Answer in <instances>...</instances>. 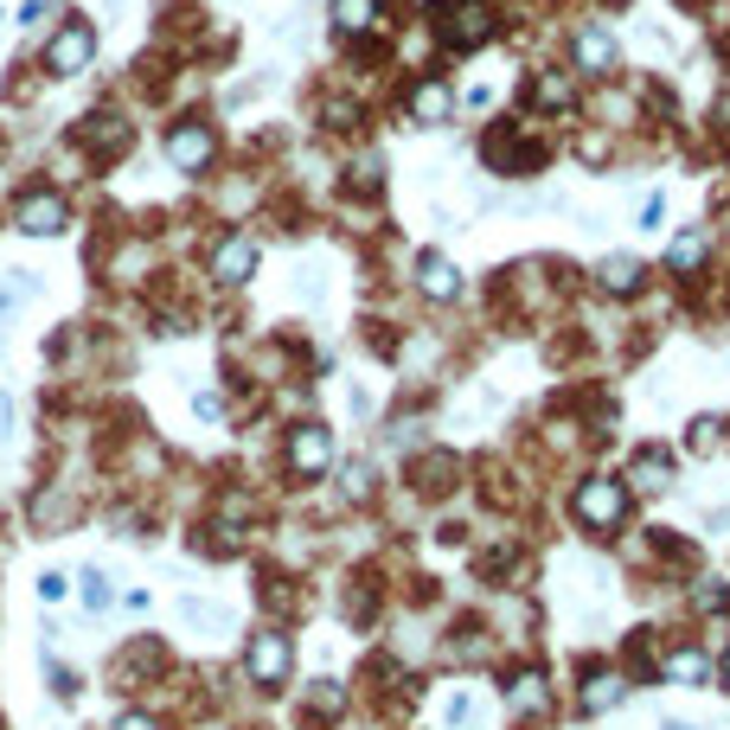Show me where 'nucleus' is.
<instances>
[{
	"instance_id": "nucleus-1",
	"label": "nucleus",
	"mask_w": 730,
	"mask_h": 730,
	"mask_svg": "<svg viewBox=\"0 0 730 730\" xmlns=\"http://www.w3.org/2000/svg\"><path fill=\"white\" fill-rule=\"evenodd\" d=\"M571 520L583 525V532H596V539H615L628 520V487L615 481V474H583L571 494Z\"/></svg>"
},
{
	"instance_id": "nucleus-2",
	"label": "nucleus",
	"mask_w": 730,
	"mask_h": 730,
	"mask_svg": "<svg viewBox=\"0 0 730 730\" xmlns=\"http://www.w3.org/2000/svg\"><path fill=\"white\" fill-rule=\"evenodd\" d=\"M288 673H295V641H288V628H257L250 648H244V679H250L257 692H283Z\"/></svg>"
},
{
	"instance_id": "nucleus-3",
	"label": "nucleus",
	"mask_w": 730,
	"mask_h": 730,
	"mask_svg": "<svg viewBox=\"0 0 730 730\" xmlns=\"http://www.w3.org/2000/svg\"><path fill=\"white\" fill-rule=\"evenodd\" d=\"M494 39V7L487 0H443L436 7V46L443 52H474Z\"/></svg>"
},
{
	"instance_id": "nucleus-4",
	"label": "nucleus",
	"mask_w": 730,
	"mask_h": 730,
	"mask_svg": "<svg viewBox=\"0 0 730 730\" xmlns=\"http://www.w3.org/2000/svg\"><path fill=\"white\" fill-rule=\"evenodd\" d=\"M283 468L295 474V481H320V474L334 468V430L314 423V417L283 430Z\"/></svg>"
},
{
	"instance_id": "nucleus-5",
	"label": "nucleus",
	"mask_w": 730,
	"mask_h": 730,
	"mask_svg": "<svg viewBox=\"0 0 730 730\" xmlns=\"http://www.w3.org/2000/svg\"><path fill=\"white\" fill-rule=\"evenodd\" d=\"M622 699H628V673L622 667H609V660H583V673H576V711H583V718H609Z\"/></svg>"
},
{
	"instance_id": "nucleus-6",
	"label": "nucleus",
	"mask_w": 730,
	"mask_h": 730,
	"mask_svg": "<svg viewBox=\"0 0 730 730\" xmlns=\"http://www.w3.org/2000/svg\"><path fill=\"white\" fill-rule=\"evenodd\" d=\"M167 160H174L180 174H206L211 160H218V135H211L199 116H186V122L167 129Z\"/></svg>"
},
{
	"instance_id": "nucleus-7",
	"label": "nucleus",
	"mask_w": 730,
	"mask_h": 730,
	"mask_svg": "<svg viewBox=\"0 0 730 730\" xmlns=\"http://www.w3.org/2000/svg\"><path fill=\"white\" fill-rule=\"evenodd\" d=\"M90 58H97V27H90V20H65L58 39H52V52H46V71H52V78H78Z\"/></svg>"
},
{
	"instance_id": "nucleus-8",
	"label": "nucleus",
	"mask_w": 730,
	"mask_h": 730,
	"mask_svg": "<svg viewBox=\"0 0 730 730\" xmlns=\"http://www.w3.org/2000/svg\"><path fill=\"white\" fill-rule=\"evenodd\" d=\"M13 218H20V231H32V237H58L71 225V206H65V193H20Z\"/></svg>"
},
{
	"instance_id": "nucleus-9",
	"label": "nucleus",
	"mask_w": 730,
	"mask_h": 730,
	"mask_svg": "<svg viewBox=\"0 0 730 730\" xmlns=\"http://www.w3.org/2000/svg\"><path fill=\"white\" fill-rule=\"evenodd\" d=\"M78 141L97 160H109V155H122V148L135 141V122H129V116H116V109H97L90 122H78Z\"/></svg>"
},
{
	"instance_id": "nucleus-10",
	"label": "nucleus",
	"mask_w": 730,
	"mask_h": 730,
	"mask_svg": "<svg viewBox=\"0 0 730 730\" xmlns=\"http://www.w3.org/2000/svg\"><path fill=\"white\" fill-rule=\"evenodd\" d=\"M506 711L532 724V718H545L551 711V685H545V667H520V673L506 679Z\"/></svg>"
},
{
	"instance_id": "nucleus-11",
	"label": "nucleus",
	"mask_w": 730,
	"mask_h": 730,
	"mask_svg": "<svg viewBox=\"0 0 730 730\" xmlns=\"http://www.w3.org/2000/svg\"><path fill=\"white\" fill-rule=\"evenodd\" d=\"M250 269H257V244L250 237H218V250H211V276L225 288L250 283Z\"/></svg>"
},
{
	"instance_id": "nucleus-12",
	"label": "nucleus",
	"mask_w": 730,
	"mask_h": 730,
	"mask_svg": "<svg viewBox=\"0 0 730 730\" xmlns=\"http://www.w3.org/2000/svg\"><path fill=\"white\" fill-rule=\"evenodd\" d=\"M628 481H634L641 494H667V487H673V455H667L660 443L634 448V462H628Z\"/></svg>"
},
{
	"instance_id": "nucleus-13",
	"label": "nucleus",
	"mask_w": 730,
	"mask_h": 730,
	"mask_svg": "<svg viewBox=\"0 0 730 730\" xmlns=\"http://www.w3.org/2000/svg\"><path fill=\"white\" fill-rule=\"evenodd\" d=\"M571 58H576V71H590V78H609L615 71V39L602 27H583L571 39Z\"/></svg>"
},
{
	"instance_id": "nucleus-14",
	"label": "nucleus",
	"mask_w": 730,
	"mask_h": 730,
	"mask_svg": "<svg viewBox=\"0 0 730 730\" xmlns=\"http://www.w3.org/2000/svg\"><path fill=\"white\" fill-rule=\"evenodd\" d=\"M417 288L430 295V302H455V295H462V276H455V263H448V257L423 250V257H417Z\"/></svg>"
},
{
	"instance_id": "nucleus-15",
	"label": "nucleus",
	"mask_w": 730,
	"mask_h": 730,
	"mask_svg": "<svg viewBox=\"0 0 730 730\" xmlns=\"http://www.w3.org/2000/svg\"><path fill=\"white\" fill-rule=\"evenodd\" d=\"M71 513H78V500L65 494V487H39V494L27 500L32 532H58V520H71Z\"/></svg>"
},
{
	"instance_id": "nucleus-16",
	"label": "nucleus",
	"mask_w": 730,
	"mask_h": 730,
	"mask_svg": "<svg viewBox=\"0 0 730 730\" xmlns=\"http://www.w3.org/2000/svg\"><path fill=\"white\" fill-rule=\"evenodd\" d=\"M448 109H455V97H448L443 78L411 83V116H417V122H448Z\"/></svg>"
},
{
	"instance_id": "nucleus-17",
	"label": "nucleus",
	"mask_w": 730,
	"mask_h": 730,
	"mask_svg": "<svg viewBox=\"0 0 730 730\" xmlns=\"http://www.w3.org/2000/svg\"><path fill=\"white\" fill-rule=\"evenodd\" d=\"M660 679H667V685H704V679H711V660H704L699 648H673L660 660Z\"/></svg>"
},
{
	"instance_id": "nucleus-18",
	"label": "nucleus",
	"mask_w": 730,
	"mask_h": 730,
	"mask_svg": "<svg viewBox=\"0 0 730 730\" xmlns=\"http://www.w3.org/2000/svg\"><path fill=\"white\" fill-rule=\"evenodd\" d=\"M641 283H648V269H641L634 257H609V263L596 269V288H602V295H641Z\"/></svg>"
},
{
	"instance_id": "nucleus-19",
	"label": "nucleus",
	"mask_w": 730,
	"mask_h": 730,
	"mask_svg": "<svg viewBox=\"0 0 730 730\" xmlns=\"http://www.w3.org/2000/svg\"><path fill=\"white\" fill-rule=\"evenodd\" d=\"M378 13H385L378 0H334V32L339 39H359V32L378 27Z\"/></svg>"
},
{
	"instance_id": "nucleus-20",
	"label": "nucleus",
	"mask_w": 730,
	"mask_h": 730,
	"mask_svg": "<svg viewBox=\"0 0 730 730\" xmlns=\"http://www.w3.org/2000/svg\"><path fill=\"white\" fill-rule=\"evenodd\" d=\"M532 97H539L545 109H571V103H576L571 71H539V78H532Z\"/></svg>"
},
{
	"instance_id": "nucleus-21",
	"label": "nucleus",
	"mask_w": 730,
	"mask_h": 730,
	"mask_svg": "<svg viewBox=\"0 0 730 730\" xmlns=\"http://www.w3.org/2000/svg\"><path fill=\"white\" fill-rule=\"evenodd\" d=\"M704 250H711V237H704V231L673 237V250H667V269H673V276H692V269L704 263Z\"/></svg>"
},
{
	"instance_id": "nucleus-22",
	"label": "nucleus",
	"mask_w": 730,
	"mask_h": 730,
	"mask_svg": "<svg viewBox=\"0 0 730 730\" xmlns=\"http://www.w3.org/2000/svg\"><path fill=\"white\" fill-rule=\"evenodd\" d=\"M78 596H83V609H90V615H103V609H109V576L97 571V564L78 576Z\"/></svg>"
},
{
	"instance_id": "nucleus-23",
	"label": "nucleus",
	"mask_w": 730,
	"mask_h": 730,
	"mask_svg": "<svg viewBox=\"0 0 730 730\" xmlns=\"http://www.w3.org/2000/svg\"><path fill=\"white\" fill-rule=\"evenodd\" d=\"M180 622H186V628H225L231 615H225L218 602H199V596H186V602H180Z\"/></svg>"
},
{
	"instance_id": "nucleus-24",
	"label": "nucleus",
	"mask_w": 730,
	"mask_h": 730,
	"mask_svg": "<svg viewBox=\"0 0 730 730\" xmlns=\"http://www.w3.org/2000/svg\"><path fill=\"white\" fill-rule=\"evenodd\" d=\"M718 430H724L718 417H699L692 430H685V448H692V455H711V448H718Z\"/></svg>"
},
{
	"instance_id": "nucleus-25",
	"label": "nucleus",
	"mask_w": 730,
	"mask_h": 730,
	"mask_svg": "<svg viewBox=\"0 0 730 730\" xmlns=\"http://www.w3.org/2000/svg\"><path fill=\"white\" fill-rule=\"evenodd\" d=\"M308 704H314V718H320V711H334V718H339V704H346V692H339V679H314Z\"/></svg>"
},
{
	"instance_id": "nucleus-26",
	"label": "nucleus",
	"mask_w": 730,
	"mask_h": 730,
	"mask_svg": "<svg viewBox=\"0 0 730 730\" xmlns=\"http://www.w3.org/2000/svg\"><path fill=\"white\" fill-rule=\"evenodd\" d=\"M692 602H699L704 615H724V609H730V590H724V583H699V590H692Z\"/></svg>"
},
{
	"instance_id": "nucleus-27",
	"label": "nucleus",
	"mask_w": 730,
	"mask_h": 730,
	"mask_svg": "<svg viewBox=\"0 0 730 730\" xmlns=\"http://www.w3.org/2000/svg\"><path fill=\"white\" fill-rule=\"evenodd\" d=\"M468 718H474V692H455V699L443 704V724H448V730H462Z\"/></svg>"
},
{
	"instance_id": "nucleus-28",
	"label": "nucleus",
	"mask_w": 730,
	"mask_h": 730,
	"mask_svg": "<svg viewBox=\"0 0 730 730\" xmlns=\"http://www.w3.org/2000/svg\"><path fill=\"white\" fill-rule=\"evenodd\" d=\"M372 494V462H353L346 468V500H365Z\"/></svg>"
},
{
	"instance_id": "nucleus-29",
	"label": "nucleus",
	"mask_w": 730,
	"mask_h": 730,
	"mask_svg": "<svg viewBox=\"0 0 730 730\" xmlns=\"http://www.w3.org/2000/svg\"><path fill=\"white\" fill-rule=\"evenodd\" d=\"M576 155H583V167H602V160H609V135H583Z\"/></svg>"
},
{
	"instance_id": "nucleus-30",
	"label": "nucleus",
	"mask_w": 730,
	"mask_h": 730,
	"mask_svg": "<svg viewBox=\"0 0 730 730\" xmlns=\"http://www.w3.org/2000/svg\"><path fill=\"white\" fill-rule=\"evenodd\" d=\"M109 730H167V724H160L155 711H122V718H116Z\"/></svg>"
},
{
	"instance_id": "nucleus-31",
	"label": "nucleus",
	"mask_w": 730,
	"mask_h": 730,
	"mask_svg": "<svg viewBox=\"0 0 730 730\" xmlns=\"http://www.w3.org/2000/svg\"><path fill=\"white\" fill-rule=\"evenodd\" d=\"M378 167H385V160H378V155L353 160V186H378Z\"/></svg>"
},
{
	"instance_id": "nucleus-32",
	"label": "nucleus",
	"mask_w": 730,
	"mask_h": 730,
	"mask_svg": "<svg viewBox=\"0 0 730 730\" xmlns=\"http://www.w3.org/2000/svg\"><path fill=\"white\" fill-rule=\"evenodd\" d=\"M65 583H71L65 571H46V576H39V602H58V596H65Z\"/></svg>"
},
{
	"instance_id": "nucleus-33",
	"label": "nucleus",
	"mask_w": 730,
	"mask_h": 730,
	"mask_svg": "<svg viewBox=\"0 0 730 730\" xmlns=\"http://www.w3.org/2000/svg\"><path fill=\"white\" fill-rule=\"evenodd\" d=\"M718 679H724V685H730V648H724V660H718Z\"/></svg>"
},
{
	"instance_id": "nucleus-34",
	"label": "nucleus",
	"mask_w": 730,
	"mask_h": 730,
	"mask_svg": "<svg viewBox=\"0 0 730 730\" xmlns=\"http://www.w3.org/2000/svg\"><path fill=\"white\" fill-rule=\"evenodd\" d=\"M660 730H699V724H679V718H667V724H660Z\"/></svg>"
}]
</instances>
